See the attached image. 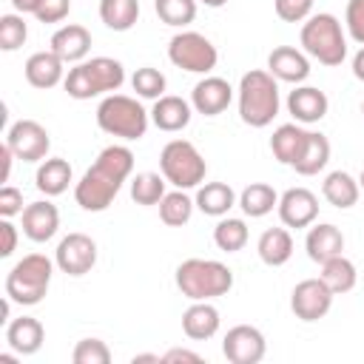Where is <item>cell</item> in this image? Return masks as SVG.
I'll list each match as a JSON object with an SVG mask.
<instances>
[{
	"label": "cell",
	"mask_w": 364,
	"mask_h": 364,
	"mask_svg": "<svg viewBox=\"0 0 364 364\" xmlns=\"http://www.w3.org/2000/svg\"><path fill=\"white\" fill-rule=\"evenodd\" d=\"M131 171H134V154H131V148H125V145H108V148H102L97 154L94 165L74 185L77 205L82 210H88V213L105 210L117 199V193H119L122 182L131 176Z\"/></svg>",
	"instance_id": "obj_1"
},
{
	"label": "cell",
	"mask_w": 364,
	"mask_h": 364,
	"mask_svg": "<svg viewBox=\"0 0 364 364\" xmlns=\"http://www.w3.org/2000/svg\"><path fill=\"white\" fill-rule=\"evenodd\" d=\"M239 117L250 128H267L279 114V80L270 71L253 68L239 80Z\"/></svg>",
	"instance_id": "obj_2"
},
{
	"label": "cell",
	"mask_w": 364,
	"mask_h": 364,
	"mask_svg": "<svg viewBox=\"0 0 364 364\" xmlns=\"http://www.w3.org/2000/svg\"><path fill=\"white\" fill-rule=\"evenodd\" d=\"M122 82H125V68L114 57H91V60L74 63V68H68V74L63 80L68 97H74V100L114 94V91H119Z\"/></svg>",
	"instance_id": "obj_3"
},
{
	"label": "cell",
	"mask_w": 364,
	"mask_h": 364,
	"mask_svg": "<svg viewBox=\"0 0 364 364\" xmlns=\"http://www.w3.org/2000/svg\"><path fill=\"white\" fill-rule=\"evenodd\" d=\"M176 287L191 301H210L233 287V270L216 259H185L176 267Z\"/></svg>",
	"instance_id": "obj_4"
},
{
	"label": "cell",
	"mask_w": 364,
	"mask_h": 364,
	"mask_svg": "<svg viewBox=\"0 0 364 364\" xmlns=\"http://www.w3.org/2000/svg\"><path fill=\"white\" fill-rule=\"evenodd\" d=\"M301 48L321 65H341L347 57V37L341 31L338 17L330 11L310 14L301 26Z\"/></svg>",
	"instance_id": "obj_5"
},
{
	"label": "cell",
	"mask_w": 364,
	"mask_h": 364,
	"mask_svg": "<svg viewBox=\"0 0 364 364\" xmlns=\"http://www.w3.org/2000/svg\"><path fill=\"white\" fill-rule=\"evenodd\" d=\"M54 264L46 253H28L23 256L6 276V296L14 301V304H23V307H31V304H40L48 293V284H51V273H54Z\"/></svg>",
	"instance_id": "obj_6"
},
{
	"label": "cell",
	"mask_w": 364,
	"mask_h": 364,
	"mask_svg": "<svg viewBox=\"0 0 364 364\" xmlns=\"http://www.w3.org/2000/svg\"><path fill=\"white\" fill-rule=\"evenodd\" d=\"M148 122H151V111H145L142 102L128 94H108L97 105V125L111 136L142 139L148 131Z\"/></svg>",
	"instance_id": "obj_7"
},
{
	"label": "cell",
	"mask_w": 364,
	"mask_h": 364,
	"mask_svg": "<svg viewBox=\"0 0 364 364\" xmlns=\"http://www.w3.org/2000/svg\"><path fill=\"white\" fill-rule=\"evenodd\" d=\"M159 171H162V176L173 188L191 191V188H199L205 182L208 162L196 151L193 142H188V139H171L162 148V154H159Z\"/></svg>",
	"instance_id": "obj_8"
},
{
	"label": "cell",
	"mask_w": 364,
	"mask_h": 364,
	"mask_svg": "<svg viewBox=\"0 0 364 364\" xmlns=\"http://www.w3.org/2000/svg\"><path fill=\"white\" fill-rule=\"evenodd\" d=\"M168 60L191 74H210L219 63L216 46L199 31H179L168 43Z\"/></svg>",
	"instance_id": "obj_9"
},
{
	"label": "cell",
	"mask_w": 364,
	"mask_h": 364,
	"mask_svg": "<svg viewBox=\"0 0 364 364\" xmlns=\"http://www.w3.org/2000/svg\"><path fill=\"white\" fill-rule=\"evenodd\" d=\"M6 145L23 162H43L48 156L51 136L37 119H17L6 131Z\"/></svg>",
	"instance_id": "obj_10"
},
{
	"label": "cell",
	"mask_w": 364,
	"mask_h": 364,
	"mask_svg": "<svg viewBox=\"0 0 364 364\" xmlns=\"http://www.w3.org/2000/svg\"><path fill=\"white\" fill-rule=\"evenodd\" d=\"M54 262L65 276H85L97 264V242L85 233H68L60 239Z\"/></svg>",
	"instance_id": "obj_11"
},
{
	"label": "cell",
	"mask_w": 364,
	"mask_h": 364,
	"mask_svg": "<svg viewBox=\"0 0 364 364\" xmlns=\"http://www.w3.org/2000/svg\"><path fill=\"white\" fill-rule=\"evenodd\" d=\"M333 307V290L321 279H304L290 293V310L301 321H318Z\"/></svg>",
	"instance_id": "obj_12"
},
{
	"label": "cell",
	"mask_w": 364,
	"mask_h": 364,
	"mask_svg": "<svg viewBox=\"0 0 364 364\" xmlns=\"http://www.w3.org/2000/svg\"><path fill=\"white\" fill-rule=\"evenodd\" d=\"M222 353L230 364H259L267 353V341L259 327L253 324H236L225 333Z\"/></svg>",
	"instance_id": "obj_13"
},
{
	"label": "cell",
	"mask_w": 364,
	"mask_h": 364,
	"mask_svg": "<svg viewBox=\"0 0 364 364\" xmlns=\"http://www.w3.org/2000/svg\"><path fill=\"white\" fill-rule=\"evenodd\" d=\"M279 219L284 228H310L318 216V199L313 191L307 188H287L282 196H279Z\"/></svg>",
	"instance_id": "obj_14"
},
{
	"label": "cell",
	"mask_w": 364,
	"mask_h": 364,
	"mask_svg": "<svg viewBox=\"0 0 364 364\" xmlns=\"http://www.w3.org/2000/svg\"><path fill=\"white\" fill-rule=\"evenodd\" d=\"M233 100V85L222 77H205L191 91V105L202 117H219Z\"/></svg>",
	"instance_id": "obj_15"
},
{
	"label": "cell",
	"mask_w": 364,
	"mask_h": 364,
	"mask_svg": "<svg viewBox=\"0 0 364 364\" xmlns=\"http://www.w3.org/2000/svg\"><path fill=\"white\" fill-rule=\"evenodd\" d=\"M327 108H330V100L321 88L316 85H296L290 94H287V111L290 117L299 122V125H313V122H321L327 117Z\"/></svg>",
	"instance_id": "obj_16"
},
{
	"label": "cell",
	"mask_w": 364,
	"mask_h": 364,
	"mask_svg": "<svg viewBox=\"0 0 364 364\" xmlns=\"http://www.w3.org/2000/svg\"><path fill=\"white\" fill-rule=\"evenodd\" d=\"M267 71L279 80V82H304L310 77V60L304 51L293 48V46H276L267 54Z\"/></svg>",
	"instance_id": "obj_17"
},
{
	"label": "cell",
	"mask_w": 364,
	"mask_h": 364,
	"mask_svg": "<svg viewBox=\"0 0 364 364\" xmlns=\"http://www.w3.org/2000/svg\"><path fill=\"white\" fill-rule=\"evenodd\" d=\"M20 216H23V233L37 245L54 239V233L60 228V210L48 199H37V202L26 205Z\"/></svg>",
	"instance_id": "obj_18"
},
{
	"label": "cell",
	"mask_w": 364,
	"mask_h": 364,
	"mask_svg": "<svg viewBox=\"0 0 364 364\" xmlns=\"http://www.w3.org/2000/svg\"><path fill=\"white\" fill-rule=\"evenodd\" d=\"M48 46L63 63H82L91 51V31L80 23H68V26H60L51 34Z\"/></svg>",
	"instance_id": "obj_19"
},
{
	"label": "cell",
	"mask_w": 364,
	"mask_h": 364,
	"mask_svg": "<svg viewBox=\"0 0 364 364\" xmlns=\"http://www.w3.org/2000/svg\"><path fill=\"white\" fill-rule=\"evenodd\" d=\"M65 63L48 48V51H34L28 60H26V65H23V71H26V80H28V85L31 88H40V91H48V88H54V85H60L65 77H63V68Z\"/></svg>",
	"instance_id": "obj_20"
},
{
	"label": "cell",
	"mask_w": 364,
	"mask_h": 364,
	"mask_svg": "<svg viewBox=\"0 0 364 364\" xmlns=\"http://www.w3.org/2000/svg\"><path fill=\"white\" fill-rule=\"evenodd\" d=\"M193 117V105L182 97H173V94H165L159 100H154V108H151V122L165 131V134H173V131H182Z\"/></svg>",
	"instance_id": "obj_21"
},
{
	"label": "cell",
	"mask_w": 364,
	"mask_h": 364,
	"mask_svg": "<svg viewBox=\"0 0 364 364\" xmlns=\"http://www.w3.org/2000/svg\"><path fill=\"white\" fill-rule=\"evenodd\" d=\"M46 341V330L34 316H20L6 324V344L17 355H34Z\"/></svg>",
	"instance_id": "obj_22"
},
{
	"label": "cell",
	"mask_w": 364,
	"mask_h": 364,
	"mask_svg": "<svg viewBox=\"0 0 364 364\" xmlns=\"http://www.w3.org/2000/svg\"><path fill=\"white\" fill-rule=\"evenodd\" d=\"M304 250H307V256L313 262L321 264V262H327V259H333V256H338L344 250V233L330 222L313 225L307 230V236H304Z\"/></svg>",
	"instance_id": "obj_23"
},
{
	"label": "cell",
	"mask_w": 364,
	"mask_h": 364,
	"mask_svg": "<svg viewBox=\"0 0 364 364\" xmlns=\"http://www.w3.org/2000/svg\"><path fill=\"white\" fill-rule=\"evenodd\" d=\"M219 310L210 304V301H193L185 313H182V330L188 338L193 341H208L219 333Z\"/></svg>",
	"instance_id": "obj_24"
},
{
	"label": "cell",
	"mask_w": 364,
	"mask_h": 364,
	"mask_svg": "<svg viewBox=\"0 0 364 364\" xmlns=\"http://www.w3.org/2000/svg\"><path fill=\"white\" fill-rule=\"evenodd\" d=\"M307 134H310V131H304L299 122H284V125H279V128L273 131V136H270V151H273V156H276L282 165H290V168H293V165L299 162L304 145H307Z\"/></svg>",
	"instance_id": "obj_25"
},
{
	"label": "cell",
	"mask_w": 364,
	"mask_h": 364,
	"mask_svg": "<svg viewBox=\"0 0 364 364\" xmlns=\"http://www.w3.org/2000/svg\"><path fill=\"white\" fill-rule=\"evenodd\" d=\"M71 176H74V173H71L68 159H63V156H46V159L40 162L37 173H34V185H37V191L46 193V196H60V193L68 191Z\"/></svg>",
	"instance_id": "obj_26"
},
{
	"label": "cell",
	"mask_w": 364,
	"mask_h": 364,
	"mask_svg": "<svg viewBox=\"0 0 364 364\" xmlns=\"http://www.w3.org/2000/svg\"><path fill=\"white\" fill-rule=\"evenodd\" d=\"M256 253L267 267H282L290 262L293 256V236L287 228H267L259 242H256Z\"/></svg>",
	"instance_id": "obj_27"
},
{
	"label": "cell",
	"mask_w": 364,
	"mask_h": 364,
	"mask_svg": "<svg viewBox=\"0 0 364 364\" xmlns=\"http://www.w3.org/2000/svg\"><path fill=\"white\" fill-rule=\"evenodd\" d=\"M321 193H324V199H327L333 208L347 210V208H353V205L358 202L361 185H358V179H353L347 171H333V173L324 176Z\"/></svg>",
	"instance_id": "obj_28"
},
{
	"label": "cell",
	"mask_w": 364,
	"mask_h": 364,
	"mask_svg": "<svg viewBox=\"0 0 364 364\" xmlns=\"http://www.w3.org/2000/svg\"><path fill=\"white\" fill-rule=\"evenodd\" d=\"M193 202L205 216H225L236 205V193L228 182H205L199 185Z\"/></svg>",
	"instance_id": "obj_29"
},
{
	"label": "cell",
	"mask_w": 364,
	"mask_h": 364,
	"mask_svg": "<svg viewBox=\"0 0 364 364\" xmlns=\"http://www.w3.org/2000/svg\"><path fill=\"white\" fill-rule=\"evenodd\" d=\"M318 279L333 290V296H341V293H350V290L355 287L358 273H355V264H353L344 253H338V256L321 262V273H318Z\"/></svg>",
	"instance_id": "obj_30"
},
{
	"label": "cell",
	"mask_w": 364,
	"mask_h": 364,
	"mask_svg": "<svg viewBox=\"0 0 364 364\" xmlns=\"http://www.w3.org/2000/svg\"><path fill=\"white\" fill-rule=\"evenodd\" d=\"M276 205H279V193H276L273 185H267V182H250V185L239 193V208H242L245 216H250V219L267 216Z\"/></svg>",
	"instance_id": "obj_31"
},
{
	"label": "cell",
	"mask_w": 364,
	"mask_h": 364,
	"mask_svg": "<svg viewBox=\"0 0 364 364\" xmlns=\"http://www.w3.org/2000/svg\"><path fill=\"white\" fill-rule=\"evenodd\" d=\"M100 20L111 31H131L139 20V0H100Z\"/></svg>",
	"instance_id": "obj_32"
},
{
	"label": "cell",
	"mask_w": 364,
	"mask_h": 364,
	"mask_svg": "<svg viewBox=\"0 0 364 364\" xmlns=\"http://www.w3.org/2000/svg\"><path fill=\"white\" fill-rule=\"evenodd\" d=\"M327 162H330V139H327L324 134H318V131H310V134H307V145H304L299 162L293 165L296 173L313 176V173H318Z\"/></svg>",
	"instance_id": "obj_33"
},
{
	"label": "cell",
	"mask_w": 364,
	"mask_h": 364,
	"mask_svg": "<svg viewBox=\"0 0 364 364\" xmlns=\"http://www.w3.org/2000/svg\"><path fill=\"white\" fill-rule=\"evenodd\" d=\"M193 208H196V202H193L185 191L176 188V191H171V193L162 196V202H159V219H162L168 228H182V225L191 222Z\"/></svg>",
	"instance_id": "obj_34"
},
{
	"label": "cell",
	"mask_w": 364,
	"mask_h": 364,
	"mask_svg": "<svg viewBox=\"0 0 364 364\" xmlns=\"http://www.w3.org/2000/svg\"><path fill=\"white\" fill-rule=\"evenodd\" d=\"M213 242L219 250L225 253H236L247 245V225L245 219H236V216H219L216 228H213Z\"/></svg>",
	"instance_id": "obj_35"
},
{
	"label": "cell",
	"mask_w": 364,
	"mask_h": 364,
	"mask_svg": "<svg viewBox=\"0 0 364 364\" xmlns=\"http://www.w3.org/2000/svg\"><path fill=\"white\" fill-rule=\"evenodd\" d=\"M165 176H159V173H154V171H142V173H136L134 179H131V199L136 202V205H159L162 202V196H165Z\"/></svg>",
	"instance_id": "obj_36"
},
{
	"label": "cell",
	"mask_w": 364,
	"mask_h": 364,
	"mask_svg": "<svg viewBox=\"0 0 364 364\" xmlns=\"http://www.w3.org/2000/svg\"><path fill=\"white\" fill-rule=\"evenodd\" d=\"M196 3L199 0H154V11L165 26L185 28L196 17Z\"/></svg>",
	"instance_id": "obj_37"
},
{
	"label": "cell",
	"mask_w": 364,
	"mask_h": 364,
	"mask_svg": "<svg viewBox=\"0 0 364 364\" xmlns=\"http://www.w3.org/2000/svg\"><path fill=\"white\" fill-rule=\"evenodd\" d=\"M131 85H134V91H136L142 100H159V97H165V85H168V82H165V74H162L159 68L142 65V68L134 71Z\"/></svg>",
	"instance_id": "obj_38"
},
{
	"label": "cell",
	"mask_w": 364,
	"mask_h": 364,
	"mask_svg": "<svg viewBox=\"0 0 364 364\" xmlns=\"http://www.w3.org/2000/svg\"><path fill=\"white\" fill-rule=\"evenodd\" d=\"M28 37V26L23 14H3L0 17V48L3 51H17Z\"/></svg>",
	"instance_id": "obj_39"
},
{
	"label": "cell",
	"mask_w": 364,
	"mask_h": 364,
	"mask_svg": "<svg viewBox=\"0 0 364 364\" xmlns=\"http://www.w3.org/2000/svg\"><path fill=\"white\" fill-rule=\"evenodd\" d=\"M71 358H74V364H108L111 350L102 338H82V341H77Z\"/></svg>",
	"instance_id": "obj_40"
},
{
	"label": "cell",
	"mask_w": 364,
	"mask_h": 364,
	"mask_svg": "<svg viewBox=\"0 0 364 364\" xmlns=\"http://www.w3.org/2000/svg\"><path fill=\"white\" fill-rule=\"evenodd\" d=\"M273 9L284 23H304L313 11V0H273Z\"/></svg>",
	"instance_id": "obj_41"
},
{
	"label": "cell",
	"mask_w": 364,
	"mask_h": 364,
	"mask_svg": "<svg viewBox=\"0 0 364 364\" xmlns=\"http://www.w3.org/2000/svg\"><path fill=\"white\" fill-rule=\"evenodd\" d=\"M344 26L353 43L364 46V0H347L344 9Z\"/></svg>",
	"instance_id": "obj_42"
},
{
	"label": "cell",
	"mask_w": 364,
	"mask_h": 364,
	"mask_svg": "<svg viewBox=\"0 0 364 364\" xmlns=\"http://www.w3.org/2000/svg\"><path fill=\"white\" fill-rule=\"evenodd\" d=\"M20 213H23V191H17L14 185H3L0 188V216L14 219Z\"/></svg>",
	"instance_id": "obj_43"
},
{
	"label": "cell",
	"mask_w": 364,
	"mask_h": 364,
	"mask_svg": "<svg viewBox=\"0 0 364 364\" xmlns=\"http://www.w3.org/2000/svg\"><path fill=\"white\" fill-rule=\"evenodd\" d=\"M71 11V0H40V9H37V20L40 23H60L65 20Z\"/></svg>",
	"instance_id": "obj_44"
},
{
	"label": "cell",
	"mask_w": 364,
	"mask_h": 364,
	"mask_svg": "<svg viewBox=\"0 0 364 364\" xmlns=\"http://www.w3.org/2000/svg\"><path fill=\"white\" fill-rule=\"evenodd\" d=\"M0 236H3V245H0V256L9 259L17 247V228L11 219H0Z\"/></svg>",
	"instance_id": "obj_45"
},
{
	"label": "cell",
	"mask_w": 364,
	"mask_h": 364,
	"mask_svg": "<svg viewBox=\"0 0 364 364\" xmlns=\"http://www.w3.org/2000/svg\"><path fill=\"white\" fill-rule=\"evenodd\" d=\"M162 361L165 364H171V361H202V355L199 353H191V350H182V347H173V350H168L165 355H162Z\"/></svg>",
	"instance_id": "obj_46"
},
{
	"label": "cell",
	"mask_w": 364,
	"mask_h": 364,
	"mask_svg": "<svg viewBox=\"0 0 364 364\" xmlns=\"http://www.w3.org/2000/svg\"><path fill=\"white\" fill-rule=\"evenodd\" d=\"M0 159H3V176H0V179L9 182V176H11V159H17V156H14V151H11L6 142H3V148H0Z\"/></svg>",
	"instance_id": "obj_47"
},
{
	"label": "cell",
	"mask_w": 364,
	"mask_h": 364,
	"mask_svg": "<svg viewBox=\"0 0 364 364\" xmlns=\"http://www.w3.org/2000/svg\"><path fill=\"white\" fill-rule=\"evenodd\" d=\"M11 6H14L17 14H37L40 0H11Z\"/></svg>",
	"instance_id": "obj_48"
},
{
	"label": "cell",
	"mask_w": 364,
	"mask_h": 364,
	"mask_svg": "<svg viewBox=\"0 0 364 364\" xmlns=\"http://www.w3.org/2000/svg\"><path fill=\"white\" fill-rule=\"evenodd\" d=\"M353 77L364 82V46H361V51L353 57Z\"/></svg>",
	"instance_id": "obj_49"
},
{
	"label": "cell",
	"mask_w": 364,
	"mask_h": 364,
	"mask_svg": "<svg viewBox=\"0 0 364 364\" xmlns=\"http://www.w3.org/2000/svg\"><path fill=\"white\" fill-rule=\"evenodd\" d=\"M136 361H156V364H159L162 355H151V353H145V355H134V364H136Z\"/></svg>",
	"instance_id": "obj_50"
},
{
	"label": "cell",
	"mask_w": 364,
	"mask_h": 364,
	"mask_svg": "<svg viewBox=\"0 0 364 364\" xmlns=\"http://www.w3.org/2000/svg\"><path fill=\"white\" fill-rule=\"evenodd\" d=\"M199 3H205L208 9H222V6L228 3V0H199Z\"/></svg>",
	"instance_id": "obj_51"
},
{
	"label": "cell",
	"mask_w": 364,
	"mask_h": 364,
	"mask_svg": "<svg viewBox=\"0 0 364 364\" xmlns=\"http://www.w3.org/2000/svg\"><path fill=\"white\" fill-rule=\"evenodd\" d=\"M0 361H3V364H14V355H9V353H0Z\"/></svg>",
	"instance_id": "obj_52"
},
{
	"label": "cell",
	"mask_w": 364,
	"mask_h": 364,
	"mask_svg": "<svg viewBox=\"0 0 364 364\" xmlns=\"http://www.w3.org/2000/svg\"><path fill=\"white\" fill-rule=\"evenodd\" d=\"M358 185L364 188V168H361V176H358Z\"/></svg>",
	"instance_id": "obj_53"
},
{
	"label": "cell",
	"mask_w": 364,
	"mask_h": 364,
	"mask_svg": "<svg viewBox=\"0 0 364 364\" xmlns=\"http://www.w3.org/2000/svg\"><path fill=\"white\" fill-rule=\"evenodd\" d=\"M361 114H364V102H361Z\"/></svg>",
	"instance_id": "obj_54"
}]
</instances>
